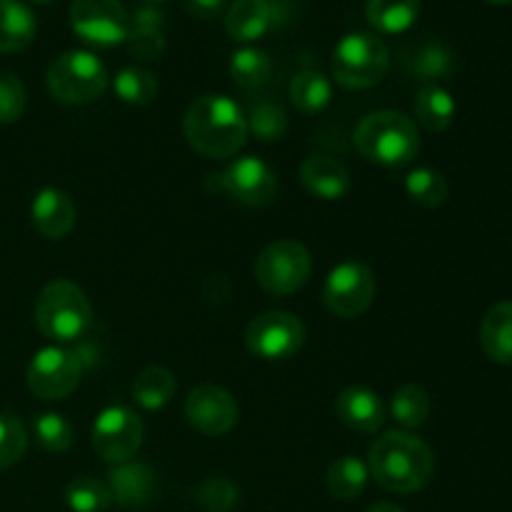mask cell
Wrapping results in <instances>:
<instances>
[{
    "instance_id": "cell-1",
    "label": "cell",
    "mask_w": 512,
    "mask_h": 512,
    "mask_svg": "<svg viewBox=\"0 0 512 512\" xmlns=\"http://www.w3.org/2000/svg\"><path fill=\"white\" fill-rule=\"evenodd\" d=\"M183 133L203 158H233L248 143V118L228 95H200L185 110Z\"/></svg>"
},
{
    "instance_id": "cell-2",
    "label": "cell",
    "mask_w": 512,
    "mask_h": 512,
    "mask_svg": "<svg viewBox=\"0 0 512 512\" xmlns=\"http://www.w3.org/2000/svg\"><path fill=\"white\" fill-rule=\"evenodd\" d=\"M370 478L388 493H420L433 480V450L413 433L393 430L378 438L368 455Z\"/></svg>"
},
{
    "instance_id": "cell-3",
    "label": "cell",
    "mask_w": 512,
    "mask_h": 512,
    "mask_svg": "<svg viewBox=\"0 0 512 512\" xmlns=\"http://www.w3.org/2000/svg\"><path fill=\"white\" fill-rule=\"evenodd\" d=\"M353 143L370 163L403 168L418 158L420 135L413 120L400 110H378L360 120Z\"/></svg>"
},
{
    "instance_id": "cell-4",
    "label": "cell",
    "mask_w": 512,
    "mask_h": 512,
    "mask_svg": "<svg viewBox=\"0 0 512 512\" xmlns=\"http://www.w3.org/2000/svg\"><path fill=\"white\" fill-rule=\"evenodd\" d=\"M35 325L55 343H75L93 328V305L83 288L70 280H53L35 300Z\"/></svg>"
},
{
    "instance_id": "cell-5",
    "label": "cell",
    "mask_w": 512,
    "mask_h": 512,
    "mask_svg": "<svg viewBox=\"0 0 512 512\" xmlns=\"http://www.w3.org/2000/svg\"><path fill=\"white\" fill-rule=\"evenodd\" d=\"M45 85L58 103L85 105L108 90L110 75L103 60L88 50H68L50 63Z\"/></svg>"
},
{
    "instance_id": "cell-6",
    "label": "cell",
    "mask_w": 512,
    "mask_h": 512,
    "mask_svg": "<svg viewBox=\"0 0 512 512\" xmlns=\"http://www.w3.org/2000/svg\"><path fill=\"white\" fill-rule=\"evenodd\" d=\"M333 78L348 90L378 85L390 68V50L378 35L350 33L333 50Z\"/></svg>"
},
{
    "instance_id": "cell-7",
    "label": "cell",
    "mask_w": 512,
    "mask_h": 512,
    "mask_svg": "<svg viewBox=\"0 0 512 512\" xmlns=\"http://www.w3.org/2000/svg\"><path fill=\"white\" fill-rule=\"evenodd\" d=\"M313 270V255L298 240H275L255 260V280L270 295H293Z\"/></svg>"
},
{
    "instance_id": "cell-8",
    "label": "cell",
    "mask_w": 512,
    "mask_h": 512,
    "mask_svg": "<svg viewBox=\"0 0 512 512\" xmlns=\"http://www.w3.org/2000/svg\"><path fill=\"white\" fill-rule=\"evenodd\" d=\"M145 438V425L140 415L128 405H110L95 418L90 430L93 450L105 463H128L138 455Z\"/></svg>"
},
{
    "instance_id": "cell-9",
    "label": "cell",
    "mask_w": 512,
    "mask_h": 512,
    "mask_svg": "<svg viewBox=\"0 0 512 512\" xmlns=\"http://www.w3.org/2000/svg\"><path fill=\"white\" fill-rule=\"evenodd\" d=\"M378 283L368 265L358 260L335 265L323 285V303L335 318L353 320L360 318L373 305Z\"/></svg>"
},
{
    "instance_id": "cell-10",
    "label": "cell",
    "mask_w": 512,
    "mask_h": 512,
    "mask_svg": "<svg viewBox=\"0 0 512 512\" xmlns=\"http://www.w3.org/2000/svg\"><path fill=\"white\" fill-rule=\"evenodd\" d=\"M305 325L298 315L285 310H268L255 315L245 330V345L260 360H288L303 348Z\"/></svg>"
},
{
    "instance_id": "cell-11",
    "label": "cell",
    "mask_w": 512,
    "mask_h": 512,
    "mask_svg": "<svg viewBox=\"0 0 512 512\" xmlns=\"http://www.w3.org/2000/svg\"><path fill=\"white\" fill-rule=\"evenodd\" d=\"M70 28L95 48H113L128 38V10L120 0H73Z\"/></svg>"
},
{
    "instance_id": "cell-12",
    "label": "cell",
    "mask_w": 512,
    "mask_h": 512,
    "mask_svg": "<svg viewBox=\"0 0 512 512\" xmlns=\"http://www.w3.org/2000/svg\"><path fill=\"white\" fill-rule=\"evenodd\" d=\"M83 378V360L73 350L50 348L38 350L28 365V388L43 400H65Z\"/></svg>"
},
{
    "instance_id": "cell-13",
    "label": "cell",
    "mask_w": 512,
    "mask_h": 512,
    "mask_svg": "<svg viewBox=\"0 0 512 512\" xmlns=\"http://www.w3.org/2000/svg\"><path fill=\"white\" fill-rule=\"evenodd\" d=\"M218 178V188L235 203L248 205V208H263L270 205L278 195V175L265 160L255 155H243L233 160Z\"/></svg>"
},
{
    "instance_id": "cell-14",
    "label": "cell",
    "mask_w": 512,
    "mask_h": 512,
    "mask_svg": "<svg viewBox=\"0 0 512 512\" xmlns=\"http://www.w3.org/2000/svg\"><path fill=\"white\" fill-rule=\"evenodd\" d=\"M185 418L198 433L220 438L238 423V403L220 385H198L185 398Z\"/></svg>"
},
{
    "instance_id": "cell-15",
    "label": "cell",
    "mask_w": 512,
    "mask_h": 512,
    "mask_svg": "<svg viewBox=\"0 0 512 512\" xmlns=\"http://www.w3.org/2000/svg\"><path fill=\"white\" fill-rule=\"evenodd\" d=\"M108 488L113 495V503L133 510L143 508L153 500L155 490H158V478H155L150 465L140 463V460H128V463H120L110 470Z\"/></svg>"
},
{
    "instance_id": "cell-16",
    "label": "cell",
    "mask_w": 512,
    "mask_h": 512,
    "mask_svg": "<svg viewBox=\"0 0 512 512\" xmlns=\"http://www.w3.org/2000/svg\"><path fill=\"white\" fill-rule=\"evenodd\" d=\"M335 413H338L340 423L363 435L375 433L385 423L383 400H380L378 393H373L370 388H363V385L345 388L338 395V400H335Z\"/></svg>"
},
{
    "instance_id": "cell-17",
    "label": "cell",
    "mask_w": 512,
    "mask_h": 512,
    "mask_svg": "<svg viewBox=\"0 0 512 512\" xmlns=\"http://www.w3.org/2000/svg\"><path fill=\"white\" fill-rule=\"evenodd\" d=\"M75 215L73 198L60 188H43L30 205L35 230L48 240L65 238L73 230Z\"/></svg>"
},
{
    "instance_id": "cell-18",
    "label": "cell",
    "mask_w": 512,
    "mask_h": 512,
    "mask_svg": "<svg viewBox=\"0 0 512 512\" xmlns=\"http://www.w3.org/2000/svg\"><path fill=\"white\" fill-rule=\"evenodd\" d=\"M300 180L305 190L320 200H340L350 190V173L333 155H310L300 165Z\"/></svg>"
},
{
    "instance_id": "cell-19",
    "label": "cell",
    "mask_w": 512,
    "mask_h": 512,
    "mask_svg": "<svg viewBox=\"0 0 512 512\" xmlns=\"http://www.w3.org/2000/svg\"><path fill=\"white\" fill-rule=\"evenodd\" d=\"M130 28L125 45L140 60H158L165 53V18L155 5H138L133 15H128Z\"/></svg>"
},
{
    "instance_id": "cell-20",
    "label": "cell",
    "mask_w": 512,
    "mask_h": 512,
    "mask_svg": "<svg viewBox=\"0 0 512 512\" xmlns=\"http://www.w3.org/2000/svg\"><path fill=\"white\" fill-rule=\"evenodd\" d=\"M275 23V5L270 0H235L225 15V30L238 43H255Z\"/></svg>"
},
{
    "instance_id": "cell-21",
    "label": "cell",
    "mask_w": 512,
    "mask_h": 512,
    "mask_svg": "<svg viewBox=\"0 0 512 512\" xmlns=\"http://www.w3.org/2000/svg\"><path fill=\"white\" fill-rule=\"evenodd\" d=\"M38 20L20 0H0V53H20L33 43Z\"/></svg>"
},
{
    "instance_id": "cell-22",
    "label": "cell",
    "mask_w": 512,
    "mask_h": 512,
    "mask_svg": "<svg viewBox=\"0 0 512 512\" xmlns=\"http://www.w3.org/2000/svg\"><path fill=\"white\" fill-rule=\"evenodd\" d=\"M480 345L500 365H512V300L493 305L480 323Z\"/></svg>"
},
{
    "instance_id": "cell-23",
    "label": "cell",
    "mask_w": 512,
    "mask_h": 512,
    "mask_svg": "<svg viewBox=\"0 0 512 512\" xmlns=\"http://www.w3.org/2000/svg\"><path fill=\"white\" fill-rule=\"evenodd\" d=\"M365 18L378 33L400 35L418 23L420 0H368Z\"/></svg>"
},
{
    "instance_id": "cell-24",
    "label": "cell",
    "mask_w": 512,
    "mask_h": 512,
    "mask_svg": "<svg viewBox=\"0 0 512 512\" xmlns=\"http://www.w3.org/2000/svg\"><path fill=\"white\" fill-rule=\"evenodd\" d=\"M458 105L455 98L440 85H425L420 93L415 95V118L430 133H443L453 125Z\"/></svg>"
},
{
    "instance_id": "cell-25",
    "label": "cell",
    "mask_w": 512,
    "mask_h": 512,
    "mask_svg": "<svg viewBox=\"0 0 512 512\" xmlns=\"http://www.w3.org/2000/svg\"><path fill=\"white\" fill-rule=\"evenodd\" d=\"M370 480L368 463H363L360 458H353V455H345V458H338L328 468V493L333 495L335 500H355L365 493Z\"/></svg>"
},
{
    "instance_id": "cell-26",
    "label": "cell",
    "mask_w": 512,
    "mask_h": 512,
    "mask_svg": "<svg viewBox=\"0 0 512 512\" xmlns=\"http://www.w3.org/2000/svg\"><path fill=\"white\" fill-rule=\"evenodd\" d=\"M175 388H178V383H175V375L168 368L148 365L135 378L133 398L143 410H160L173 400Z\"/></svg>"
},
{
    "instance_id": "cell-27",
    "label": "cell",
    "mask_w": 512,
    "mask_h": 512,
    "mask_svg": "<svg viewBox=\"0 0 512 512\" xmlns=\"http://www.w3.org/2000/svg\"><path fill=\"white\" fill-rule=\"evenodd\" d=\"M290 103L305 115H315L325 110L333 100V83L318 70H303L290 80Z\"/></svg>"
},
{
    "instance_id": "cell-28",
    "label": "cell",
    "mask_w": 512,
    "mask_h": 512,
    "mask_svg": "<svg viewBox=\"0 0 512 512\" xmlns=\"http://www.w3.org/2000/svg\"><path fill=\"white\" fill-rule=\"evenodd\" d=\"M270 73H273V60L265 50L243 45V48L230 55V75H233L240 88H260V85L268 83Z\"/></svg>"
},
{
    "instance_id": "cell-29",
    "label": "cell",
    "mask_w": 512,
    "mask_h": 512,
    "mask_svg": "<svg viewBox=\"0 0 512 512\" xmlns=\"http://www.w3.org/2000/svg\"><path fill=\"white\" fill-rule=\"evenodd\" d=\"M405 193L420 208H440L448 200L450 185L440 170L435 168H415L405 178Z\"/></svg>"
},
{
    "instance_id": "cell-30",
    "label": "cell",
    "mask_w": 512,
    "mask_h": 512,
    "mask_svg": "<svg viewBox=\"0 0 512 512\" xmlns=\"http://www.w3.org/2000/svg\"><path fill=\"white\" fill-rule=\"evenodd\" d=\"M113 90L123 103L128 105H150L158 98V78L140 65H128L118 70L113 80Z\"/></svg>"
},
{
    "instance_id": "cell-31",
    "label": "cell",
    "mask_w": 512,
    "mask_h": 512,
    "mask_svg": "<svg viewBox=\"0 0 512 512\" xmlns=\"http://www.w3.org/2000/svg\"><path fill=\"white\" fill-rule=\"evenodd\" d=\"M65 503L73 512H105L113 505V495L108 483L93 475H80L65 488Z\"/></svg>"
},
{
    "instance_id": "cell-32",
    "label": "cell",
    "mask_w": 512,
    "mask_h": 512,
    "mask_svg": "<svg viewBox=\"0 0 512 512\" xmlns=\"http://www.w3.org/2000/svg\"><path fill=\"white\" fill-rule=\"evenodd\" d=\"M390 413L403 428L418 430L430 418V398L420 385H403L390 400Z\"/></svg>"
},
{
    "instance_id": "cell-33",
    "label": "cell",
    "mask_w": 512,
    "mask_h": 512,
    "mask_svg": "<svg viewBox=\"0 0 512 512\" xmlns=\"http://www.w3.org/2000/svg\"><path fill=\"white\" fill-rule=\"evenodd\" d=\"M245 118H248V135L253 133L260 143H278L288 133V115L278 103L253 105Z\"/></svg>"
},
{
    "instance_id": "cell-34",
    "label": "cell",
    "mask_w": 512,
    "mask_h": 512,
    "mask_svg": "<svg viewBox=\"0 0 512 512\" xmlns=\"http://www.w3.org/2000/svg\"><path fill=\"white\" fill-rule=\"evenodd\" d=\"M35 440L48 453H65L75 440V430L60 413H40L33 420Z\"/></svg>"
},
{
    "instance_id": "cell-35",
    "label": "cell",
    "mask_w": 512,
    "mask_h": 512,
    "mask_svg": "<svg viewBox=\"0 0 512 512\" xmlns=\"http://www.w3.org/2000/svg\"><path fill=\"white\" fill-rule=\"evenodd\" d=\"M28 450V435L23 423L15 415L0 413V470L13 468L25 458Z\"/></svg>"
},
{
    "instance_id": "cell-36",
    "label": "cell",
    "mask_w": 512,
    "mask_h": 512,
    "mask_svg": "<svg viewBox=\"0 0 512 512\" xmlns=\"http://www.w3.org/2000/svg\"><path fill=\"white\" fill-rule=\"evenodd\" d=\"M195 500L205 512H230L238 505V488L225 478H208L195 490Z\"/></svg>"
},
{
    "instance_id": "cell-37",
    "label": "cell",
    "mask_w": 512,
    "mask_h": 512,
    "mask_svg": "<svg viewBox=\"0 0 512 512\" xmlns=\"http://www.w3.org/2000/svg\"><path fill=\"white\" fill-rule=\"evenodd\" d=\"M28 95L18 75L0 70V125H10L23 115Z\"/></svg>"
},
{
    "instance_id": "cell-38",
    "label": "cell",
    "mask_w": 512,
    "mask_h": 512,
    "mask_svg": "<svg viewBox=\"0 0 512 512\" xmlns=\"http://www.w3.org/2000/svg\"><path fill=\"white\" fill-rule=\"evenodd\" d=\"M455 68L453 53L440 43H428L413 55V70L423 78H443L450 75Z\"/></svg>"
},
{
    "instance_id": "cell-39",
    "label": "cell",
    "mask_w": 512,
    "mask_h": 512,
    "mask_svg": "<svg viewBox=\"0 0 512 512\" xmlns=\"http://www.w3.org/2000/svg\"><path fill=\"white\" fill-rule=\"evenodd\" d=\"M183 5L198 20H210L223 10V0H183Z\"/></svg>"
},
{
    "instance_id": "cell-40",
    "label": "cell",
    "mask_w": 512,
    "mask_h": 512,
    "mask_svg": "<svg viewBox=\"0 0 512 512\" xmlns=\"http://www.w3.org/2000/svg\"><path fill=\"white\" fill-rule=\"evenodd\" d=\"M368 512H405V510L398 508V505H393V503H375Z\"/></svg>"
},
{
    "instance_id": "cell-41",
    "label": "cell",
    "mask_w": 512,
    "mask_h": 512,
    "mask_svg": "<svg viewBox=\"0 0 512 512\" xmlns=\"http://www.w3.org/2000/svg\"><path fill=\"white\" fill-rule=\"evenodd\" d=\"M488 3H493V5H510L512 0H488Z\"/></svg>"
},
{
    "instance_id": "cell-42",
    "label": "cell",
    "mask_w": 512,
    "mask_h": 512,
    "mask_svg": "<svg viewBox=\"0 0 512 512\" xmlns=\"http://www.w3.org/2000/svg\"><path fill=\"white\" fill-rule=\"evenodd\" d=\"M140 3H145V5H160V3H165V0H140Z\"/></svg>"
},
{
    "instance_id": "cell-43",
    "label": "cell",
    "mask_w": 512,
    "mask_h": 512,
    "mask_svg": "<svg viewBox=\"0 0 512 512\" xmlns=\"http://www.w3.org/2000/svg\"><path fill=\"white\" fill-rule=\"evenodd\" d=\"M33 3H53V0H33Z\"/></svg>"
}]
</instances>
